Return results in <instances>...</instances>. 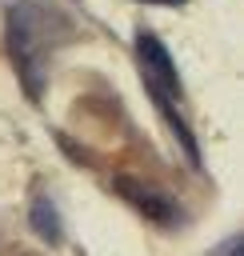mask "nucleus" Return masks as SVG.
<instances>
[{"label":"nucleus","instance_id":"nucleus-5","mask_svg":"<svg viewBox=\"0 0 244 256\" xmlns=\"http://www.w3.org/2000/svg\"><path fill=\"white\" fill-rule=\"evenodd\" d=\"M144 4H188V0H144Z\"/></svg>","mask_w":244,"mask_h":256},{"label":"nucleus","instance_id":"nucleus-1","mask_svg":"<svg viewBox=\"0 0 244 256\" xmlns=\"http://www.w3.org/2000/svg\"><path fill=\"white\" fill-rule=\"evenodd\" d=\"M4 36H8V56L16 64L24 92L32 100H40L48 64L56 60V52L64 44L76 40L72 16L52 4H40V0H16L4 12Z\"/></svg>","mask_w":244,"mask_h":256},{"label":"nucleus","instance_id":"nucleus-2","mask_svg":"<svg viewBox=\"0 0 244 256\" xmlns=\"http://www.w3.org/2000/svg\"><path fill=\"white\" fill-rule=\"evenodd\" d=\"M136 60H140V80H144L156 112L164 116V124L172 128V136L184 144L188 160L200 164V148H196L192 124H188V116H184V88H180L176 64H172V56H168V48L160 44L156 32H148V28L136 32Z\"/></svg>","mask_w":244,"mask_h":256},{"label":"nucleus","instance_id":"nucleus-3","mask_svg":"<svg viewBox=\"0 0 244 256\" xmlns=\"http://www.w3.org/2000/svg\"><path fill=\"white\" fill-rule=\"evenodd\" d=\"M116 192H120L136 212H144L152 224H176V220H180L176 200H172L168 192L152 188V184H140V180H132V176H116Z\"/></svg>","mask_w":244,"mask_h":256},{"label":"nucleus","instance_id":"nucleus-4","mask_svg":"<svg viewBox=\"0 0 244 256\" xmlns=\"http://www.w3.org/2000/svg\"><path fill=\"white\" fill-rule=\"evenodd\" d=\"M32 228H36V236H44L48 244H56V240L64 236V220H60V212H56V200L44 196V192L32 200Z\"/></svg>","mask_w":244,"mask_h":256}]
</instances>
